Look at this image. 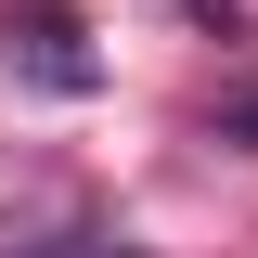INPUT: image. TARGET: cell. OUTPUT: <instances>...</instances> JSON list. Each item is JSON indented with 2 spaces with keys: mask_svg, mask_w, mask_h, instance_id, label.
Wrapping results in <instances>:
<instances>
[{
  "mask_svg": "<svg viewBox=\"0 0 258 258\" xmlns=\"http://www.w3.org/2000/svg\"><path fill=\"white\" fill-rule=\"evenodd\" d=\"M13 78H26V91H64V103H78L103 64L78 52V26H64V13H26V26H13Z\"/></svg>",
  "mask_w": 258,
  "mask_h": 258,
  "instance_id": "1",
  "label": "cell"
},
{
  "mask_svg": "<svg viewBox=\"0 0 258 258\" xmlns=\"http://www.w3.org/2000/svg\"><path fill=\"white\" fill-rule=\"evenodd\" d=\"M207 129H220V142H245V155H258V78H245V91H220V103H207Z\"/></svg>",
  "mask_w": 258,
  "mask_h": 258,
  "instance_id": "2",
  "label": "cell"
},
{
  "mask_svg": "<svg viewBox=\"0 0 258 258\" xmlns=\"http://www.w3.org/2000/svg\"><path fill=\"white\" fill-rule=\"evenodd\" d=\"M194 26H207V39L232 52V39H245V0H194Z\"/></svg>",
  "mask_w": 258,
  "mask_h": 258,
  "instance_id": "3",
  "label": "cell"
},
{
  "mask_svg": "<svg viewBox=\"0 0 258 258\" xmlns=\"http://www.w3.org/2000/svg\"><path fill=\"white\" fill-rule=\"evenodd\" d=\"M39 258H142V245H39Z\"/></svg>",
  "mask_w": 258,
  "mask_h": 258,
  "instance_id": "4",
  "label": "cell"
}]
</instances>
